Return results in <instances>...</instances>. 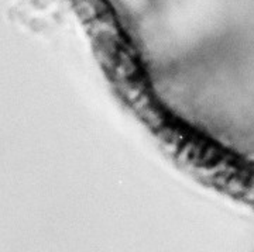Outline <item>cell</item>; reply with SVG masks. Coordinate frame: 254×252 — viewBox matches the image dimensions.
Wrapping results in <instances>:
<instances>
[{"mask_svg":"<svg viewBox=\"0 0 254 252\" xmlns=\"http://www.w3.org/2000/svg\"><path fill=\"white\" fill-rule=\"evenodd\" d=\"M254 165L249 162H245L240 165V168L237 169L236 173L229 179V182L226 183V190L230 193V195H239L242 192H245L246 188H247V183L250 180V176L253 173Z\"/></svg>","mask_w":254,"mask_h":252,"instance_id":"6da1fadb","label":"cell"},{"mask_svg":"<svg viewBox=\"0 0 254 252\" xmlns=\"http://www.w3.org/2000/svg\"><path fill=\"white\" fill-rule=\"evenodd\" d=\"M245 200H247L249 203H254V169L245 190Z\"/></svg>","mask_w":254,"mask_h":252,"instance_id":"7a4b0ae2","label":"cell"}]
</instances>
